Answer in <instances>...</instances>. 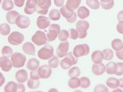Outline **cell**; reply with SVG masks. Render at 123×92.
Listing matches in <instances>:
<instances>
[{"label":"cell","mask_w":123,"mask_h":92,"mask_svg":"<svg viewBox=\"0 0 123 92\" xmlns=\"http://www.w3.org/2000/svg\"><path fill=\"white\" fill-rule=\"evenodd\" d=\"M4 91L5 92H17V84L13 81L9 82L4 86Z\"/></svg>","instance_id":"obj_28"},{"label":"cell","mask_w":123,"mask_h":92,"mask_svg":"<svg viewBox=\"0 0 123 92\" xmlns=\"http://www.w3.org/2000/svg\"><path fill=\"white\" fill-rule=\"evenodd\" d=\"M54 56V48L50 45H45L38 52V57L43 60L50 59Z\"/></svg>","instance_id":"obj_2"},{"label":"cell","mask_w":123,"mask_h":92,"mask_svg":"<svg viewBox=\"0 0 123 92\" xmlns=\"http://www.w3.org/2000/svg\"><path fill=\"white\" fill-rule=\"evenodd\" d=\"M1 7L6 11H11L14 8V3L12 0H3L1 3Z\"/></svg>","instance_id":"obj_32"},{"label":"cell","mask_w":123,"mask_h":92,"mask_svg":"<svg viewBox=\"0 0 123 92\" xmlns=\"http://www.w3.org/2000/svg\"><path fill=\"white\" fill-rule=\"evenodd\" d=\"M81 2V0H67L65 6L68 9L71 11H74V10L78 8Z\"/></svg>","instance_id":"obj_23"},{"label":"cell","mask_w":123,"mask_h":92,"mask_svg":"<svg viewBox=\"0 0 123 92\" xmlns=\"http://www.w3.org/2000/svg\"><path fill=\"white\" fill-rule=\"evenodd\" d=\"M1 84H0V86H1L2 85H3V84H4V81H5V79H4V76H3V74L2 73H1Z\"/></svg>","instance_id":"obj_52"},{"label":"cell","mask_w":123,"mask_h":92,"mask_svg":"<svg viewBox=\"0 0 123 92\" xmlns=\"http://www.w3.org/2000/svg\"><path fill=\"white\" fill-rule=\"evenodd\" d=\"M81 80V85L80 86L83 88H87L91 85V80L87 77H82L80 79Z\"/></svg>","instance_id":"obj_40"},{"label":"cell","mask_w":123,"mask_h":92,"mask_svg":"<svg viewBox=\"0 0 123 92\" xmlns=\"http://www.w3.org/2000/svg\"><path fill=\"white\" fill-rule=\"evenodd\" d=\"M51 0H37V12L41 15H46L51 6Z\"/></svg>","instance_id":"obj_9"},{"label":"cell","mask_w":123,"mask_h":92,"mask_svg":"<svg viewBox=\"0 0 123 92\" xmlns=\"http://www.w3.org/2000/svg\"><path fill=\"white\" fill-rule=\"evenodd\" d=\"M31 40L35 44L37 45L38 46L46 44L48 42L47 35L42 31H37L35 34L31 37Z\"/></svg>","instance_id":"obj_5"},{"label":"cell","mask_w":123,"mask_h":92,"mask_svg":"<svg viewBox=\"0 0 123 92\" xmlns=\"http://www.w3.org/2000/svg\"><path fill=\"white\" fill-rule=\"evenodd\" d=\"M69 38V33L66 29H62L60 31L59 35V39L60 41H66Z\"/></svg>","instance_id":"obj_41"},{"label":"cell","mask_w":123,"mask_h":92,"mask_svg":"<svg viewBox=\"0 0 123 92\" xmlns=\"http://www.w3.org/2000/svg\"><path fill=\"white\" fill-rule=\"evenodd\" d=\"M1 54L4 57H10L13 54V50L12 48L9 46H4L1 50Z\"/></svg>","instance_id":"obj_39"},{"label":"cell","mask_w":123,"mask_h":92,"mask_svg":"<svg viewBox=\"0 0 123 92\" xmlns=\"http://www.w3.org/2000/svg\"><path fill=\"white\" fill-rule=\"evenodd\" d=\"M111 47L115 51H119L123 48V42L120 39H115L112 40Z\"/></svg>","instance_id":"obj_30"},{"label":"cell","mask_w":123,"mask_h":92,"mask_svg":"<svg viewBox=\"0 0 123 92\" xmlns=\"http://www.w3.org/2000/svg\"><path fill=\"white\" fill-rule=\"evenodd\" d=\"M117 68V63L113 61H111L106 65V72L108 74H116Z\"/></svg>","instance_id":"obj_24"},{"label":"cell","mask_w":123,"mask_h":92,"mask_svg":"<svg viewBox=\"0 0 123 92\" xmlns=\"http://www.w3.org/2000/svg\"><path fill=\"white\" fill-rule=\"evenodd\" d=\"M114 0H100V6L105 10H110L114 6Z\"/></svg>","instance_id":"obj_31"},{"label":"cell","mask_w":123,"mask_h":92,"mask_svg":"<svg viewBox=\"0 0 123 92\" xmlns=\"http://www.w3.org/2000/svg\"><path fill=\"white\" fill-rule=\"evenodd\" d=\"M117 18L119 22L123 21V11H121L117 14Z\"/></svg>","instance_id":"obj_51"},{"label":"cell","mask_w":123,"mask_h":92,"mask_svg":"<svg viewBox=\"0 0 123 92\" xmlns=\"http://www.w3.org/2000/svg\"><path fill=\"white\" fill-rule=\"evenodd\" d=\"M61 17V13L59 10L54 9H52L49 13V18L53 21H57Z\"/></svg>","instance_id":"obj_29"},{"label":"cell","mask_w":123,"mask_h":92,"mask_svg":"<svg viewBox=\"0 0 123 92\" xmlns=\"http://www.w3.org/2000/svg\"><path fill=\"white\" fill-rule=\"evenodd\" d=\"M39 84H40V82H39V80L32 79L31 78L29 79L28 82H27L28 88L30 89H37L39 87Z\"/></svg>","instance_id":"obj_36"},{"label":"cell","mask_w":123,"mask_h":92,"mask_svg":"<svg viewBox=\"0 0 123 92\" xmlns=\"http://www.w3.org/2000/svg\"><path fill=\"white\" fill-rule=\"evenodd\" d=\"M7 40L10 44L14 46H18L21 44L24 40V36L21 33L18 31H14L9 35Z\"/></svg>","instance_id":"obj_8"},{"label":"cell","mask_w":123,"mask_h":92,"mask_svg":"<svg viewBox=\"0 0 123 92\" xmlns=\"http://www.w3.org/2000/svg\"><path fill=\"white\" fill-rule=\"evenodd\" d=\"M87 5L94 10L98 9L100 6V3L98 0H86Z\"/></svg>","instance_id":"obj_33"},{"label":"cell","mask_w":123,"mask_h":92,"mask_svg":"<svg viewBox=\"0 0 123 92\" xmlns=\"http://www.w3.org/2000/svg\"><path fill=\"white\" fill-rule=\"evenodd\" d=\"M106 71V66L102 63H95L92 66V72L95 75H101Z\"/></svg>","instance_id":"obj_17"},{"label":"cell","mask_w":123,"mask_h":92,"mask_svg":"<svg viewBox=\"0 0 123 92\" xmlns=\"http://www.w3.org/2000/svg\"><path fill=\"white\" fill-rule=\"evenodd\" d=\"M78 61V58L76 57L72 52H69L67 54L65 57L61 60L60 65L63 69H67L70 68L71 66L77 64Z\"/></svg>","instance_id":"obj_1"},{"label":"cell","mask_w":123,"mask_h":92,"mask_svg":"<svg viewBox=\"0 0 123 92\" xmlns=\"http://www.w3.org/2000/svg\"><path fill=\"white\" fill-rule=\"evenodd\" d=\"M106 84L109 88L115 89L119 86V80L115 77H110L106 80Z\"/></svg>","instance_id":"obj_26"},{"label":"cell","mask_w":123,"mask_h":92,"mask_svg":"<svg viewBox=\"0 0 123 92\" xmlns=\"http://www.w3.org/2000/svg\"><path fill=\"white\" fill-rule=\"evenodd\" d=\"M91 59L94 63H100L104 60V55L100 50H95L92 53Z\"/></svg>","instance_id":"obj_22"},{"label":"cell","mask_w":123,"mask_h":92,"mask_svg":"<svg viewBox=\"0 0 123 92\" xmlns=\"http://www.w3.org/2000/svg\"><path fill=\"white\" fill-rule=\"evenodd\" d=\"M30 78L35 80H39V79H41L40 76H39L38 73V70H33V71H31Z\"/></svg>","instance_id":"obj_45"},{"label":"cell","mask_w":123,"mask_h":92,"mask_svg":"<svg viewBox=\"0 0 123 92\" xmlns=\"http://www.w3.org/2000/svg\"><path fill=\"white\" fill-rule=\"evenodd\" d=\"M76 29L78 32L79 38L84 39L87 35V29L89 28V23L86 20H80L76 25Z\"/></svg>","instance_id":"obj_4"},{"label":"cell","mask_w":123,"mask_h":92,"mask_svg":"<svg viewBox=\"0 0 123 92\" xmlns=\"http://www.w3.org/2000/svg\"><path fill=\"white\" fill-rule=\"evenodd\" d=\"M25 0H14V4L17 7H22L24 5Z\"/></svg>","instance_id":"obj_47"},{"label":"cell","mask_w":123,"mask_h":92,"mask_svg":"<svg viewBox=\"0 0 123 92\" xmlns=\"http://www.w3.org/2000/svg\"><path fill=\"white\" fill-rule=\"evenodd\" d=\"M104 55V59L105 60H111L114 57L113 51L111 49H106L102 51Z\"/></svg>","instance_id":"obj_35"},{"label":"cell","mask_w":123,"mask_h":92,"mask_svg":"<svg viewBox=\"0 0 123 92\" xmlns=\"http://www.w3.org/2000/svg\"><path fill=\"white\" fill-rule=\"evenodd\" d=\"M117 71H116V75L117 76H120L123 74V63L122 62H119L117 63Z\"/></svg>","instance_id":"obj_44"},{"label":"cell","mask_w":123,"mask_h":92,"mask_svg":"<svg viewBox=\"0 0 123 92\" xmlns=\"http://www.w3.org/2000/svg\"><path fill=\"white\" fill-rule=\"evenodd\" d=\"M89 52V46L86 44H83L76 46L73 49V53L76 57L79 58L87 55Z\"/></svg>","instance_id":"obj_6"},{"label":"cell","mask_w":123,"mask_h":92,"mask_svg":"<svg viewBox=\"0 0 123 92\" xmlns=\"http://www.w3.org/2000/svg\"><path fill=\"white\" fill-rule=\"evenodd\" d=\"M116 29L119 33L123 34V21L119 22L116 26Z\"/></svg>","instance_id":"obj_46"},{"label":"cell","mask_w":123,"mask_h":92,"mask_svg":"<svg viewBox=\"0 0 123 92\" xmlns=\"http://www.w3.org/2000/svg\"><path fill=\"white\" fill-rule=\"evenodd\" d=\"M65 0H54V4L57 7H62L63 6Z\"/></svg>","instance_id":"obj_49"},{"label":"cell","mask_w":123,"mask_h":92,"mask_svg":"<svg viewBox=\"0 0 123 92\" xmlns=\"http://www.w3.org/2000/svg\"><path fill=\"white\" fill-rule=\"evenodd\" d=\"M48 64H49V66L52 68H57L59 65V60L58 59V57H57L56 56H53L49 60Z\"/></svg>","instance_id":"obj_37"},{"label":"cell","mask_w":123,"mask_h":92,"mask_svg":"<svg viewBox=\"0 0 123 92\" xmlns=\"http://www.w3.org/2000/svg\"><path fill=\"white\" fill-rule=\"evenodd\" d=\"M11 32L10 26L7 23H2L0 25V33L2 36H6Z\"/></svg>","instance_id":"obj_34"},{"label":"cell","mask_w":123,"mask_h":92,"mask_svg":"<svg viewBox=\"0 0 123 92\" xmlns=\"http://www.w3.org/2000/svg\"><path fill=\"white\" fill-rule=\"evenodd\" d=\"M37 70L41 79H48L52 74V69L49 65H46V64L43 65L38 68Z\"/></svg>","instance_id":"obj_12"},{"label":"cell","mask_w":123,"mask_h":92,"mask_svg":"<svg viewBox=\"0 0 123 92\" xmlns=\"http://www.w3.org/2000/svg\"><path fill=\"white\" fill-rule=\"evenodd\" d=\"M69 47H70V44L68 41H63L62 42L59 46L57 47V49L56 50V54L57 57L63 58L67 55Z\"/></svg>","instance_id":"obj_11"},{"label":"cell","mask_w":123,"mask_h":92,"mask_svg":"<svg viewBox=\"0 0 123 92\" xmlns=\"http://www.w3.org/2000/svg\"><path fill=\"white\" fill-rule=\"evenodd\" d=\"M60 12L62 16L67 19L68 22L72 23L76 20V13L74 11H71L70 10L68 9L66 6H62L60 9Z\"/></svg>","instance_id":"obj_10"},{"label":"cell","mask_w":123,"mask_h":92,"mask_svg":"<svg viewBox=\"0 0 123 92\" xmlns=\"http://www.w3.org/2000/svg\"><path fill=\"white\" fill-rule=\"evenodd\" d=\"M70 38L73 40H76L79 38L78 32L77 29L74 28H71L70 30Z\"/></svg>","instance_id":"obj_43"},{"label":"cell","mask_w":123,"mask_h":92,"mask_svg":"<svg viewBox=\"0 0 123 92\" xmlns=\"http://www.w3.org/2000/svg\"><path fill=\"white\" fill-rule=\"evenodd\" d=\"M23 52L25 54L34 55L35 54V47L32 43L30 42H25L22 46Z\"/></svg>","instance_id":"obj_19"},{"label":"cell","mask_w":123,"mask_h":92,"mask_svg":"<svg viewBox=\"0 0 123 92\" xmlns=\"http://www.w3.org/2000/svg\"><path fill=\"white\" fill-rule=\"evenodd\" d=\"M26 57L25 55L20 52H15L11 56V61L12 62L13 66L15 68H20L25 65L26 62Z\"/></svg>","instance_id":"obj_3"},{"label":"cell","mask_w":123,"mask_h":92,"mask_svg":"<svg viewBox=\"0 0 123 92\" xmlns=\"http://www.w3.org/2000/svg\"><path fill=\"white\" fill-rule=\"evenodd\" d=\"M12 66V62L8 58V57L3 56L0 58V67L2 71L4 72H9L11 69Z\"/></svg>","instance_id":"obj_15"},{"label":"cell","mask_w":123,"mask_h":92,"mask_svg":"<svg viewBox=\"0 0 123 92\" xmlns=\"http://www.w3.org/2000/svg\"><path fill=\"white\" fill-rule=\"evenodd\" d=\"M25 92V86L22 83L17 84V92Z\"/></svg>","instance_id":"obj_48"},{"label":"cell","mask_w":123,"mask_h":92,"mask_svg":"<svg viewBox=\"0 0 123 92\" xmlns=\"http://www.w3.org/2000/svg\"><path fill=\"white\" fill-rule=\"evenodd\" d=\"M113 92H123V90L120 89H116L115 90H113Z\"/></svg>","instance_id":"obj_54"},{"label":"cell","mask_w":123,"mask_h":92,"mask_svg":"<svg viewBox=\"0 0 123 92\" xmlns=\"http://www.w3.org/2000/svg\"><path fill=\"white\" fill-rule=\"evenodd\" d=\"M94 91L95 92H108L109 90L105 85L103 84H99L95 86Z\"/></svg>","instance_id":"obj_42"},{"label":"cell","mask_w":123,"mask_h":92,"mask_svg":"<svg viewBox=\"0 0 123 92\" xmlns=\"http://www.w3.org/2000/svg\"><path fill=\"white\" fill-rule=\"evenodd\" d=\"M77 14H78V16L79 17V18L84 20L89 16L90 11L85 6H80L78 8Z\"/></svg>","instance_id":"obj_21"},{"label":"cell","mask_w":123,"mask_h":92,"mask_svg":"<svg viewBox=\"0 0 123 92\" xmlns=\"http://www.w3.org/2000/svg\"><path fill=\"white\" fill-rule=\"evenodd\" d=\"M39 66V61L37 58L30 59L27 64V68L31 71L37 69Z\"/></svg>","instance_id":"obj_25"},{"label":"cell","mask_w":123,"mask_h":92,"mask_svg":"<svg viewBox=\"0 0 123 92\" xmlns=\"http://www.w3.org/2000/svg\"><path fill=\"white\" fill-rule=\"evenodd\" d=\"M119 86L121 88H123V79H119Z\"/></svg>","instance_id":"obj_53"},{"label":"cell","mask_w":123,"mask_h":92,"mask_svg":"<svg viewBox=\"0 0 123 92\" xmlns=\"http://www.w3.org/2000/svg\"><path fill=\"white\" fill-rule=\"evenodd\" d=\"M60 25L57 24H52L49 27V30H48L47 35L48 42H52L56 39L57 36L59 35L60 32Z\"/></svg>","instance_id":"obj_7"},{"label":"cell","mask_w":123,"mask_h":92,"mask_svg":"<svg viewBox=\"0 0 123 92\" xmlns=\"http://www.w3.org/2000/svg\"><path fill=\"white\" fill-rule=\"evenodd\" d=\"M15 79L18 83H24L28 79V73L25 69H20L15 73Z\"/></svg>","instance_id":"obj_18"},{"label":"cell","mask_w":123,"mask_h":92,"mask_svg":"<svg viewBox=\"0 0 123 92\" xmlns=\"http://www.w3.org/2000/svg\"><path fill=\"white\" fill-rule=\"evenodd\" d=\"M37 0H27L24 9V12L28 15H31L37 11Z\"/></svg>","instance_id":"obj_14"},{"label":"cell","mask_w":123,"mask_h":92,"mask_svg":"<svg viewBox=\"0 0 123 92\" xmlns=\"http://www.w3.org/2000/svg\"><path fill=\"white\" fill-rule=\"evenodd\" d=\"M20 15V14L17 11H9L6 14V20L10 24H15L16 22V19Z\"/></svg>","instance_id":"obj_20"},{"label":"cell","mask_w":123,"mask_h":92,"mask_svg":"<svg viewBox=\"0 0 123 92\" xmlns=\"http://www.w3.org/2000/svg\"><path fill=\"white\" fill-rule=\"evenodd\" d=\"M116 55L117 58L119 59V60H123V48L121 50H119V51H116Z\"/></svg>","instance_id":"obj_50"},{"label":"cell","mask_w":123,"mask_h":92,"mask_svg":"<svg viewBox=\"0 0 123 92\" xmlns=\"http://www.w3.org/2000/svg\"><path fill=\"white\" fill-rule=\"evenodd\" d=\"M81 74V71L78 67L71 68L68 71V75L70 77H78Z\"/></svg>","instance_id":"obj_38"},{"label":"cell","mask_w":123,"mask_h":92,"mask_svg":"<svg viewBox=\"0 0 123 92\" xmlns=\"http://www.w3.org/2000/svg\"><path fill=\"white\" fill-rule=\"evenodd\" d=\"M15 24L19 28L26 29L28 28L30 25V20L28 17L20 15L16 19Z\"/></svg>","instance_id":"obj_13"},{"label":"cell","mask_w":123,"mask_h":92,"mask_svg":"<svg viewBox=\"0 0 123 92\" xmlns=\"http://www.w3.org/2000/svg\"><path fill=\"white\" fill-rule=\"evenodd\" d=\"M68 85L69 87L72 88V89L77 88H78L79 86H80V85H81V80L77 77H71V79L69 80Z\"/></svg>","instance_id":"obj_27"},{"label":"cell","mask_w":123,"mask_h":92,"mask_svg":"<svg viewBox=\"0 0 123 92\" xmlns=\"http://www.w3.org/2000/svg\"><path fill=\"white\" fill-rule=\"evenodd\" d=\"M49 18L46 16L41 15L38 17L37 20V27L40 29H45L50 26Z\"/></svg>","instance_id":"obj_16"}]
</instances>
